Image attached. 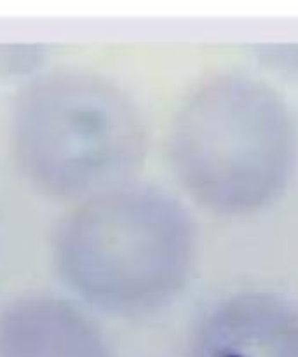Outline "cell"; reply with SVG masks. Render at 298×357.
I'll return each mask as SVG.
<instances>
[{"label":"cell","mask_w":298,"mask_h":357,"mask_svg":"<svg viewBox=\"0 0 298 357\" xmlns=\"http://www.w3.org/2000/svg\"><path fill=\"white\" fill-rule=\"evenodd\" d=\"M255 56L265 68L286 77H298V44L255 45Z\"/></svg>","instance_id":"obj_6"},{"label":"cell","mask_w":298,"mask_h":357,"mask_svg":"<svg viewBox=\"0 0 298 357\" xmlns=\"http://www.w3.org/2000/svg\"><path fill=\"white\" fill-rule=\"evenodd\" d=\"M167 160L178 185L206 211L255 215L274 204L295 176V114L271 84L241 72L216 73L178 105Z\"/></svg>","instance_id":"obj_2"},{"label":"cell","mask_w":298,"mask_h":357,"mask_svg":"<svg viewBox=\"0 0 298 357\" xmlns=\"http://www.w3.org/2000/svg\"><path fill=\"white\" fill-rule=\"evenodd\" d=\"M10 143L37 190L79 202L133 181L149 150V129L119 84L82 70H54L17 94Z\"/></svg>","instance_id":"obj_3"},{"label":"cell","mask_w":298,"mask_h":357,"mask_svg":"<svg viewBox=\"0 0 298 357\" xmlns=\"http://www.w3.org/2000/svg\"><path fill=\"white\" fill-rule=\"evenodd\" d=\"M198 251L188 209L163 188L133 180L82 199L66 213L52 239V264L89 307L140 317L180 296Z\"/></svg>","instance_id":"obj_1"},{"label":"cell","mask_w":298,"mask_h":357,"mask_svg":"<svg viewBox=\"0 0 298 357\" xmlns=\"http://www.w3.org/2000/svg\"><path fill=\"white\" fill-rule=\"evenodd\" d=\"M0 357H110L93 321L52 295H28L0 310Z\"/></svg>","instance_id":"obj_5"},{"label":"cell","mask_w":298,"mask_h":357,"mask_svg":"<svg viewBox=\"0 0 298 357\" xmlns=\"http://www.w3.org/2000/svg\"><path fill=\"white\" fill-rule=\"evenodd\" d=\"M187 357H298V307L271 291H239L204 310Z\"/></svg>","instance_id":"obj_4"},{"label":"cell","mask_w":298,"mask_h":357,"mask_svg":"<svg viewBox=\"0 0 298 357\" xmlns=\"http://www.w3.org/2000/svg\"><path fill=\"white\" fill-rule=\"evenodd\" d=\"M42 59V51L37 45H2L0 47V72L17 73L30 72Z\"/></svg>","instance_id":"obj_7"}]
</instances>
